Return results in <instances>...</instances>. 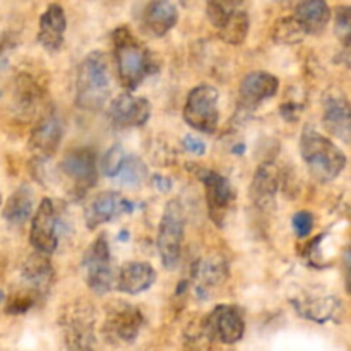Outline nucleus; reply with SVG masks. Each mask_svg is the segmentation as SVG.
I'll list each match as a JSON object with an SVG mask.
<instances>
[{"label":"nucleus","mask_w":351,"mask_h":351,"mask_svg":"<svg viewBox=\"0 0 351 351\" xmlns=\"http://www.w3.org/2000/svg\"><path fill=\"white\" fill-rule=\"evenodd\" d=\"M300 154L312 177L319 182H332L346 167L345 153L311 125L302 130Z\"/></svg>","instance_id":"obj_1"},{"label":"nucleus","mask_w":351,"mask_h":351,"mask_svg":"<svg viewBox=\"0 0 351 351\" xmlns=\"http://www.w3.org/2000/svg\"><path fill=\"white\" fill-rule=\"evenodd\" d=\"M110 95L108 62L99 50L82 58L75 75V105L81 110L98 112Z\"/></svg>","instance_id":"obj_2"},{"label":"nucleus","mask_w":351,"mask_h":351,"mask_svg":"<svg viewBox=\"0 0 351 351\" xmlns=\"http://www.w3.org/2000/svg\"><path fill=\"white\" fill-rule=\"evenodd\" d=\"M112 38L120 82L125 89L134 91L153 71L149 51L132 36L127 27H119Z\"/></svg>","instance_id":"obj_3"},{"label":"nucleus","mask_w":351,"mask_h":351,"mask_svg":"<svg viewBox=\"0 0 351 351\" xmlns=\"http://www.w3.org/2000/svg\"><path fill=\"white\" fill-rule=\"evenodd\" d=\"M95 307L86 300H75L65 305L58 317L65 348L69 351L95 350Z\"/></svg>","instance_id":"obj_4"},{"label":"nucleus","mask_w":351,"mask_h":351,"mask_svg":"<svg viewBox=\"0 0 351 351\" xmlns=\"http://www.w3.org/2000/svg\"><path fill=\"white\" fill-rule=\"evenodd\" d=\"M185 235V215L180 202L170 201L165 206L160 226H158L156 247L161 263L168 271H173L180 263L182 245Z\"/></svg>","instance_id":"obj_5"},{"label":"nucleus","mask_w":351,"mask_h":351,"mask_svg":"<svg viewBox=\"0 0 351 351\" xmlns=\"http://www.w3.org/2000/svg\"><path fill=\"white\" fill-rule=\"evenodd\" d=\"M144 326V315L136 305L113 302L106 307L101 332L105 341L112 345H130L137 339Z\"/></svg>","instance_id":"obj_6"},{"label":"nucleus","mask_w":351,"mask_h":351,"mask_svg":"<svg viewBox=\"0 0 351 351\" xmlns=\"http://www.w3.org/2000/svg\"><path fill=\"white\" fill-rule=\"evenodd\" d=\"M219 93L213 86L201 84L189 93L184 106V120L192 127L204 134H213L218 127Z\"/></svg>","instance_id":"obj_7"},{"label":"nucleus","mask_w":351,"mask_h":351,"mask_svg":"<svg viewBox=\"0 0 351 351\" xmlns=\"http://www.w3.org/2000/svg\"><path fill=\"white\" fill-rule=\"evenodd\" d=\"M82 269H84L86 283L89 290L96 295H105L115 285L112 269V257H110L108 239L105 233L96 237L95 242L88 247L82 257Z\"/></svg>","instance_id":"obj_8"},{"label":"nucleus","mask_w":351,"mask_h":351,"mask_svg":"<svg viewBox=\"0 0 351 351\" xmlns=\"http://www.w3.org/2000/svg\"><path fill=\"white\" fill-rule=\"evenodd\" d=\"M60 173L71 184L72 194L82 197L98 178L95 151L89 147H75L69 151L60 163Z\"/></svg>","instance_id":"obj_9"},{"label":"nucleus","mask_w":351,"mask_h":351,"mask_svg":"<svg viewBox=\"0 0 351 351\" xmlns=\"http://www.w3.org/2000/svg\"><path fill=\"white\" fill-rule=\"evenodd\" d=\"M58 230H60V219H58L57 206L51 199L45 197L31 221L29 242L33 249L36 252L51 256L58 245Z\"/></svg>","instance_id":"obj_10"},{"label":"nucleus","mask_w":351,"mask_h":351,"mask_svg":"<svg viewBox=\"0 0 351 351\" xmlns=\"http://www.w3.org/2000/svg\"><path fill=\"white\" fill-rule=\"evenodd\" d=\"M197 177L204 184L209 216L215 221V225L225 226L230 206L235 201V189H233L232 182L223 175L211 170H204V168L197 171Z\"/></svg>","instance_id":"obj_11"},{"label":"nucleus","mask_w":351,"mask_h":351,"mask_svg":"<svg viewBox=\"0 0 351 351\" xmlns=\"http://www.w3.org/2000/svg\"><path fill=\"white\" fill-rule=\"evenodd\" d=\"M209 331L216 343L237 345L245 335V319L243 312L237 305H216L204 317Z\"/></svg>","instance_id":"obj_12"},{"label":"nucleus","mask_w":351,"mask_h":351,"mask_svg":"<svg viewBox=\"0 0 351 351\" xmlns=\"http://www.w3.org/2000/svg\"><path fill=\"white\" fill-rule=\"evenodd\" d=\"M110 122L115 129H132L141 127L149 120L151 103L146 98H139L130 93L117 96L108 108Z\"/></svg>","instance_id":"obj_13"},{"label":"nucleus","mask_w":351,"mask_h":351,"mask_svg":"<svg viewBox=\"0 0 351 351\" xmlns=\"http://www.w3.org/2000/svg\"><path fill=\"white\" fill-rule=\"evenodd\" d=\"M130 211H132V206L119 192H99L86 204L84 223L89 230H96L98 226L112 221L117 216Z\"/></svg>","instance_id":"obj_14"},{"label":"nucleus","mask_w":351,"mask_h":351,"mask_svg":"<svg viewBox=\"0 0 351 351\" xmlns=\"http://www.w3.org/2000/svg\"><path fill=\"white\" fill-rule=\"evenodd\" d=\"M280 89V81L276 75L264 71L250 72L240 82L239 89V105L243 110H254L264 103L266 99L273 98Z\"/></svg>","instance_id":"obj_15"},{"label":"nucleus","mask_w":351,"mask_h":351,"mask_svg":"<svg viewBox=\"0 0 351 351\" xmlns=\"http://www.w3.org/2000/svg\"><path fill=\"white\" fill-rule=\"evenodd\" d=\"M64 136L62 120L55 113H48L38 122L29 137V149L33 151L34 160L45 161L57 153Z\"/></svg>","instance_id":"obj_16"},{"label":"nucleus","mask_w":351,"mask_h":351,"mask_svg":"<svg viewBox=\"0 0 351 351\" xmlns=\"http://www.w3.org/2000/svg\"><path fill=\"white\" fill-rule=\"evenodd\" d=\"M278 189H280V170L276 165H261L250 184V199L254 204L264 211L273 209L276 206Z\"/></svg>","instance_id":"obj_17"},{"label":"nucleus","mask_w":351,"mask_h":351,"mask_svg":"<svg viewBox=\"0 0 351 351\" xmlns=\"http://www.w3.org/2000/svg\"><path fill=\"white\" fill-rule=\"evenodd\" d=\"M178 23V9L171 0H149L143 10V27L146 33L161 38Z\"/></svg>","instance_id":"obj_18"},{"label":"nucleus","mask_w":351,"mask_h":351,"mask_svg":"<svg viewBox=\"0 0 351 351\" xmlns=\"http://www.w3.org/2000/svg\"><path fill=\"white\" fill-rule=\"evenodd\" d=\"M324 127L329 134L351 146V103L343 96H328L324 101Z\"/></svg>","instance_id":"obj_19"},{"label":"nucleus","mask_w":351,"mask_h":351,"mask_svg":"<svg viewBox=\"0 0 351 351\" xmlns=\"http://www.w3.org/2000/svg\"><path fill=\"white\" fill-rule=\"evenodd\" d=\"M65 29H67V19L64 9L58 3H51L40 17L38 41L47 51H58L64 45Z\"/></svg>","instance_id":"obj_20"},{"label":"nucleus","mask_w":351,"mask_h":351,"mask_svg":"<svg viewBox=\"0 0 351 351\" xmlns=\"http://www.w3.org/2000/svg\"><path fill=\"white\" fill-rule=\"evenodd\" d=\"M156 281V271L147 263H127L115 278V288L120 293L139 295L149 290Z\"/></svg>","instance_id":"obj_21"},{"label":"nucleus","mask_w":351,"mask_h":351,"mask_svg":"<svg viewBox=\"0 0 351 351\" xmlns=\"http://www.w3.org/2000/svg\"><path fill=\"white\" fill-rule=\"evenodd\" d=\"M23 278L29 290H33L38 297H45L53 281V266L47 254L34 252L27 257L23 266Z\"/></svg>","instance_id":"obj_22"},{"label":"nucleus","mask_w":351,"mask_h":351,"mask_svg":"<svg viewBox=\"0 0 351 351\" xmlns=\"http://www.w3.org/2000/svg\"><path fill=\"white\" fill-rule=\"evenodd\" d=\"M293 16L305 34H321L331 21V9L326 0H300Z\"/></svg>","instance_id":"obj_23"},{"label":"nucleus","mask_w":351,"mask_h":351,"mask_svg":"<svg viewBox=\"0 0 351 351\" xmlns=\"http://www.w3.org/2000/svg\"><path fill=\"white\" fill-rule=\"evenodd\" d=\"M228 276V267H226V263L219 257H215V259H204L199 261L197 267L194 271L195 278V293L197 297L204 298L215 290L216 287L223 283Z\"/></svg>","instance_id":"obj_24"},{"label":"nucleus","mask_w":351,"mask_h":351,"mask_svg":"<svg viewBox=\"0 0 351 351\" xmlns=\"http://www.w3.org/2000/svg\"><path fill=\"white\" fill-rule=\"evenodd\" d=\"M293 307L302 317L314 322H328L339 312V302L336 297H304L293 300Z\"/></svg>","instance_id":"obj_25"},{"label":"nucleus","mask_w":351,"mask_h":351,"mask_svg":"<svg viewBox=\"0 0 351 351\" xmlns=\"http://www.w3.org/2000/svg\"><path fill=\"white\" fill-rule=\"evenodd\" d=\"M33 215V192L27 185L17 189L3 208V218L12 226H23Z\"/></svg>","instance_id":"obj_26"},{"label":"nucleus","mask_w":351,"mask_h":351,"mask_svg":"<svg viewBox=\"0 0 351 351\" xmlns=\"http://www.w3.org/2000/svg\"><path fill=\"white\" fill-rule=\"evenodd\" d=\"M215 338L206 324L204 317L191 322L184 331V350L185 351H211L215 346Z\"/></svg>","instance_id":"obj_27"},{"label":"nucleus","mask_w":351,"mask_h":351,"mask_svg":"<svg viewBox=\"0 0 351 351\" xmlns=\"http://www.w3.org/2000/svg\"><path fill=\"white\" fill-rule=\"evenodd\" d=\"M249 27H250L249 14H247L245 10L239 9L225 21V24L218 29V33H219V38H221L225 43L240 45L245 41L247 34H249Z\"/></svg>","instance_id":"obj_28"},{"label":"nucleus","mask_w":351,"mask_h":351,"mask_svg":"<svg viewBox=\"0 0 351 351\" xmlns=\"http://www.w3.org/2000/svg\"><path fill=\"white\" fill-rule=\"evenodd\" d=\"M115 178L120 185H125V187H139L147 180V167L141 158L125 156Z\"/></svg>","instance_id":"obj_29"},{"label":"nucleus","mask_w":351,"mask_h":351,"mask_svg":"<svg viewBox=\"0 0 351 351\" xmlns=\"http://www.w3.org/2000/svg\"><path fill=\"white\" fill-rule=\"evenodd\" d=\"M305 31L298 24L295 16L281 17L274 23L273 27V41L278 45H295L304 40Z\"/></svg>","instance_id":"obj_30"},{"label":"nucleus","mask_w":351,"mask_h":351,"mask_svg":"<svg viewBox=\"0 0 351 351\" xmlns=\"http://www.w3.org/2000/svg\"><path fill=\"white\" fill-rule=\"evenodd\" d=\"M243 0H206V14L216 29L225 24L233 12L240 9Z\"/></svg>","instance_id":"obj_31"},{"label":"nucleus","mask_w":351,"mask_h":351,"mask_svg":"<svg viewBox=\"0 0 351 351\" xmlns=\"http://www.w3.org/2000/svg\"><path fill=\"white\" fill-rule=\"evenodd\" d=\"M40 99L38 84L29 75H21L16 82V105L23 112H29L34 108V103Z\"/></svg>","instance_id":"obj_32"},{"label":"nucleus","mask_w":351,"mask_h":351,"mask_svg":"<svg viewBox=\"0 0 351 351\" xmlns=\"http://www.w3.org/2000/svg\"><path fill=\"white\" fill-rule=\"evenodd\" d=\"M38 298L40 297H38L33 290H29V288L23 291H17V293H14L12 297L9 298V302H7L5 312L10 315L26 314L27 311H31V308L36 305Z\"/></svg>","instance_id":"obj_33"},{"label":"nucleus","mask_w":351,"mask_h":351,"mask_svg":"<svg viewBox=\"0 0 351 351\" xmlns=\"http://www.w3.org/2000/svg\"><path fill=\"white\" fill-rule=\"evenodd\" d=\"M335 34L345 47H351V5H341L336 9Z\"/></svg>","instance_id":"obj_34"},{"label":"nucleus","mask_w":351,"mask_h":351,"mask_svg":"<svg viewBox=\"0 0 351 351\" xmlns=\"http://www.w3.org/2000/svg\"><path fill=\"white\" fill-rule=\"evenodd\" d=\"M125 151L122 149V146H113L112 149L108 151V153L105 154V160H103V171H105V175H108V177L115 178L117 171H119L120 165L123 163V160H125Z\"/></svg>","instance_id":"obj_35"},{"label":"nucleus","mask_w":351,"mask_h":351,"mask_svg":"<svg viewBox=\"0 0 351 351\" xmlns=\"http://www.w3.org/2000/svg\"><path fill=\"white\" fill-rule=\"evenodd\" d=\"M291 225H293L295 235L304 239V237L311 235L312 228H314V216H312L308 211H300L293 216Z\"/></svg>","instance_id":"obj_36"},{"label":"nucleus","mask_w":351,"mask_h":351,"mask_svg":"<svg viewBox=\"0 0 351 351\" xmlns=\"http://www.w3.org/2000/svg\"><path fill=\"white\" fill-rule=\"evenodd\" d=\"M182 144H184V147L189 151V153L197 154V156H201V154L206 153V144L202 143L197 136H185L184 141H182Z\"/></svg>","instance_id":"obj_37"},{"label":"nucleus","mask_w":351,"mask_h":351,"mask_svg":"<svg viewBox=\"0 0 351 351\" xmlns=\"http://www.w3.org/2000/svg\"><path fill=\"white\" fill-rule=\"evenodd\" d=\"M343 271H345L346 290L351 295V243L346 247L345 254H343Z\"/></svg>","instance_id":"obj_38"},{"label":"nucleus","mask_w":351,"mask_h":351,"mask_svg":"<svg viewBox=\"0 0 351 351\" xmlns=\"http://www.w3.org/2000/svg\"><path fill=\"white\" fill-rule=\"evenodd\" d=\"M10 45H12V40H10L9 34H3V36H0V64H2L3 57H5L7 50L10 48Z\"/></svg>","instance_id":"obj_39"},{"label":"nucleus","mask_w":351,"mask_h":351,"mask_svg":"<svg viewBox=\"0 0 351 351\" xmlns=\"http://www.w3.org/2000/svg\"><path fill=\"white\" fill-rule=\"evenodd\" d=\"M3 298H5V297H3V291L0 290V304H2V302H3Z\"/></svg>","instance_id":"obj_40"},{"label":"nucleus","mask_w":351,"mask_h":351,"mask_svg":"<svg viewBox=\"0 0 351 351\" xmlns=\"http://www.w3.org/2000/svg\"><path fill=\"white\" fill-rule=\"evenodd\" d=\"M0 204H2V195H0Z\"/></svg>","instance_id":"obj_41"}]
</instances>
